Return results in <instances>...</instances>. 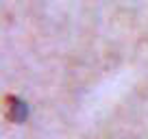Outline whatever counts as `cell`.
<instances>
[{"label": "cell", "mask_w": 148, "mask_h": 139, "mask_svg": "<svg viewBox=\"0 0 148 139\" xmlns=\"http://www.w3.org/2000/svg\"><path fill=\"white\" fill-rule=\"evenodd\" d=\"M5 115L9 122L13 124H22L24 120L28 117V107L26 102L18 96H7L5 98Z\"/></svg>", "instance_id": "obj_1"}]
</instances>
